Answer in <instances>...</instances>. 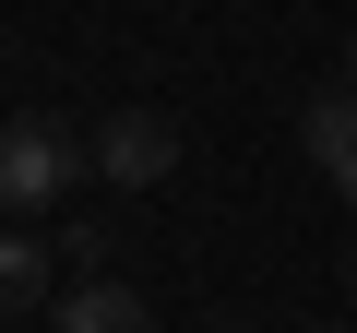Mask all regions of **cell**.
Here are the masks:
<instances>
[{"mask_svg":"<svg viewBox=\"0 0 357 333\" xmlns=\"http://www.w3.org/2000/svg\"><path fill=\"white\" fill-rule=\"evenodd\" d=\"M84 166H96V143H72L60 119H13V131H0V203H13V215H48V203H72Z\"/></svg>","mask_w":357,"mask_h":333,"instance_id":"obj_1","label":"cell"},{"mask_svg":"<svg viewBox=\"0 0 357 333\" xmlns=\"http://www.w3.org/2000/svg\"><path fill=\"white\" fill-rule=\"evenodd\" d=\"M96 179H119V191L178 179V119H167V107H107V119H96Z\"/></svg>","mask_w":357,"mask_h":333,"instance_id":"obj_2","label":"cell"},{"mask_svg":"<svg viewBox=\"0 0 357 333\" xmlns=\"http://www.w3.org/2000/svg\"><path fill=\"white\" fill-rule=\"evenodd\" d=\"M298 143H310V166H321V191H345V203H357V72H345V84H321V95L298 107Z\"/></svg>","mask_w":357,"mask_h":333,"instance_id":"obj_3","label":"cell"},{"mask_svg":"<svg viewBox=\"0 0 357 333\" xmlns=\"http://www.w3.org/2000/svg\"><path fill=\"white\" fill-rule=\"evenodd\" d=\"M48 333H155V309H143V286H119V274H84V286H60Z\"/></svg>","mask_w":357,"mask_h":333,"instance_id":"obj_4","label":"cell"},{"mask_svg":"<svg viewBox=\"0 0 357 333\" xmlns=\"http://www.w3.org/2000/svg\"><path fill=\"white\" fill-rule=\"evenodd\" d=\"M0 309H13V321H48L60 309V238H0Z\"/></svg>","mask_w":357,"mask_h":333,"instance_id":"obj_5","label":"cell"},{"mask_svg":"<svg viewBox=\"0 0 357 333\" xmlns=\"http://www.w3.org/2000/svg\"><path fill=\"white\" fill-rule=\"evenodd\" d=\"M321 333H345V321H321Z\"/></svg>","mask_w":357,"mask_h":333,"instance_id":"obj_6","label":"cell"},{"mask_svg":"<svg viewBox=\"0 0 357 333\" xmlns=\"http://www.w3.org/2000/svg\"><path fill=\"white\" fill-rule=\"evenodd\" d=\"M345 72H357V48H345Z\"/></svg>","mask_w":357,"mask_h":333,"instance_id":"obj_7","label":"cell"}]
</instances>
